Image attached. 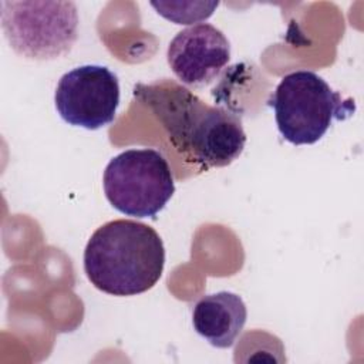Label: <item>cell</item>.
Listing matches in <instances>:
<instances>
[{
    "label": "cell",
    "instance_id": "3",
    "mask_svg": "<svg viewBox=\"0 0 364 364\" xmlns=\"http://www.w3.org/2000/svg\"><path fill=\"white\" fill-rule=\"evenodd\" d=\"M267 102L279 132L293 145L317 142L334 119L354 111L351 100L341 98L320 75L306 70L284 75Z\"/></svg>",
    "mask_w": 364,
    "mask_h": 364
},
{
    "label": "cell",
    "instance_id": "9",
    "mask_svg": "<svg viewBox=\"0 0 364 364\" xmlns=\"http://www.w3.org/2000/svg\"><path fill=\"white\" fill-rule=\"evenodd\" d=\"M151 6L175 24H192L209 18L219 1H151Z\"/></svg>",
    "mask_w": 364,
    "mask_h": 364
},
{
    "label": "cell",
    "instance_id": "4",
    "mask_svg": "<svg viewBox=\"0 0 364 364\" xmlns=\"http://www.w3.org/2000/svg\"><path fill=\"white\" fill-rule=\"evenodd\" d=\"M1 28L21 57L47 61L68 54L78 38L74 1H0Z\"/></svg>",
    "mask_w": 364,
    "mask_h": 364
},
{
    "label": "cell",
    "instance_id": "5",
    "mask_svg": "<svg viewBox=\"0 0 364 364\" xmlns=\"http://www.w3.org/2000/svg\"><path fill=\"white\" fill-rule=\"evenodd\" d=\"M102 186L118 212L134 218H155L175 192L166 158L156 149H128L105 166Z\"/></svg>",
    "mask_w": 364,
    "mask_h": 364
},
{
    "label": "cell",
    "instance_id": "1",
    "mask_svg": "<svg viewBox=\"0 0 364 364\" xmlns=\"http://www.w3.org/2000/svg\"><path fill=\"white\" fill-rule=\"evenodd\" d=\"M134 97L154 112L186 162L200 169L222 168L243 152L246 134L237 112L208 105L172 80L136 84Z\"/></svg>",
    "mask_w": 364,
    "mask_h": 364
},
{
    "label": "cell",
    "instance_id": "7",
    "mask_svg": "<svg viewBox=\"0 0 364 364\" xmlns=\"http://www.w3.org/2000/svg\"><path fill=\"white\" fill-rule=\"evenodd\" d=\"M166 58L182 84L203 87L210 84L229 63L230 44L219 28L202 23L181 30L171 40Z\"/></svg>",
    "mask_w": 364,
    "mask_h": 364
},
{
    "label": "cell",
    "instance_id": "8",
    "mask_svg": "<svg viewBox=\"0 0 364 364\" xmlns=\"http://www.w3.org/2000/svg\"><path fill=\"white\" fill-rule=\"evenodd\" d=\"M247 318L246 304L232 291H218L199 299L192 311L195 331L216 348L232 347Z\"/></svg>",
    "mask_w": 364,
    "mask_h": 364
},
{
    "label": "cell",
    "instance_id": "6",
    "mask_svg": "<svg viewBox=\"0 0 364 364\" xmlns=\"http://www.w3.org/2000/svg\"><path fill=\"white\" fill-rule=\"evenodd\" d=\"M57 112L70 125L98 129L115 119L119 81L104 65L87 64L65 73L55 88Z\"/></svg>",
    "mask_w": 364,
    "mask_h": 364
},
{
    "label": "cell",
    "instance_id": "2",
    "mask_svg": "<svg viewBox=\"0 0 364 364\" xmlns=\"http://www.w3.org/2000/svg\"><path fill=\"white\" fill-rule=\"evenodd\" d=\"M165 247L158 232L132 219L100 226L84 250V272L91 284L111 296H135L162 276Z\"/></svg>",
    "mask_w": 364,
    "mask_h": 364
}]
</instances>
